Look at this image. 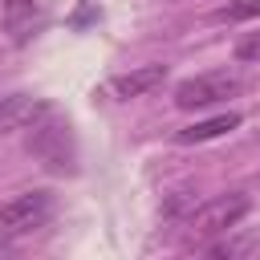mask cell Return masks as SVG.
I'll list each match as a JSON object with an SVG mask.
<instances>
[{
  "label": "cell",
  "mask_w": 260,
  "mask_h": 260,
  "mask_svg": "<svg viewBox=\"0 0 260 260\" xmlns=\"http://www.w3.org/2000/svg\"><path fill=\"white\" fill-rule=\"evenodd\" d=\"M53 219V195L49 191H20L0 203V248L16 244L32 232H41Z\"/></svg>",
  "instance_id": "6da1fadb"
},
{
  "label": "cell",
  "mask_w": 260,
  "mask_h": 260,
  "mask_svg": "<svg viewBox=\"0 0 260 260\" xmlns=\"http://www.w3.org/2000/svg\"><path fill=\"white\" fill-rule=\"evenodd\" d=\"M244 89L240 73H228V69H211V73H195L187 81L175 85V106L179 110H211L228 98H236Z\"/></svg>",
  "instance_id": "7a4b0ae2"
},
{
  "label": "cell",
  "mask_w": 260,
  "mask_h": 260,
  "mask_svg": "<svg viewBox=\"0 0 260 260\" xmlns=\"http://www.w3.org/2000/svg\"><path fill=\"white\" fill-rule=\"evenodd\" d=\"M28 150L57 175L73 171V142H69V122H61L53 110L28 130Z\"/></svg>",
  "instance_id": "3957f363"
},
{
  "label": "cell",
  "mask_w": 260,
  "mask_h": 260,
  "mask_svg": "<svg viewBox=\"0 0 260 260\" xmlns=\"http://www.w3.org/2000/svg\"><path fill=\"white\" fill-rule=\"evenodd\" d=\"M248 195H219V199H207L203 207H195L191 211V219H187V228H191V236H228L244 215H248Z\"/></svg>",
  "instance_id": "277c9868"
},
{
  "label": "cell",
  "mask_w": 260,
  "mask_h": 260,
  "mask_svg": "<svg viewBox=\"0 0 260 260\" xmlns=\"http://www.w3.org/2000/svg\"><path fill=\"white\" fill-rule=\"evenodd\" d=\"M53 106L45 98H32V93H8L0 98V134H12V130H32Z\"/></svg>",
  "instance_id": "5b68a950"
},
{
  "label": "cell",
  "mask_w": 260,
  "mask_h": 260,
  "mask_svg": "<svg viewBox=\"0 0 260 260\" xmlns=\"http://www.w3.org/2000/svg\"><path fill=\"white\" fill-rule=\"evenodd\" d=\"M162 81H167V65H142V69H130V73L110 77L102 85V93L114 98V102H130V98H142V93L158 89Z\"/></svg>",
  "instance_id": "8992f818"
},
{
  "label": "cell",
  "mask_w": 260,
  "mask_h": 260,
  "mask_svg": "<svg viewBox=\"0 0 260 260\" xmlns=\"http://www.w3.org/2000/svg\"><path fill=\"white\" fill-rule=\"evenodd\" d=\"M41 4L37 0H4V28H8V37H12V45H24V41H32L37 37V28H41Z\"/></svg>",
  "instance_id": "52a82bcc"
},
{
  "label": "cell",
  "mask_w": 260,
  "mask_h": 260,
  "mask_svg": "<svg viewBox=\"0 0 260 260\" xmlns=\"http://www.w3.org/2000/svg\"><path fill=\"white\" fill-rule=\"evenodd\" d=\"M240 122H244V118H240L236 110H228V114H215V118H203V122H195V126L175 130V142H183V146H191V142H211V138H219V134L236 130Z\"/></svg>",
  "instance_id": "ba28073f"
},
{
  "label": "cell",
  "mask_w": 260,
  "mask_h": 260,
  "mask_svg": "<svg viewBox=\"0 0 260 260\" xmlns=\"http://www.w3.org/2000/svg\"><path fill=\"white\" fill-rule=\"evenodd\" d=\"M223 20H256L260 16V0H232L228 8H219Z\"/></svg>",
  "instance_id": "9c48e42d"
},
{
  "label": "cell",
  "mask_w": 260,
  "mask_h": 260,
  "mask_svg": "<svg viewBox=\"0 0 260 260\" xmlns=\"http://www.w3.org/2000/svg\"><path fill=\"white\" fill-rule=\"evenodd\" d=\"M236 61H260V32H252L236 45Z\"/></svg>",
  "instance_id": "30bf717a"
}]
</instances>
